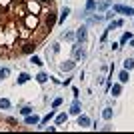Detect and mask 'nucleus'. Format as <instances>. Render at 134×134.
Segmentation results:
<instances>
[{"instance_id":"9d476101","label":"nucleus","mask_w":134,"mask_h":134,"mask_svg":"<svg viewBox=\"0 0 134 134\" xmlns=\"http://www.w3.org/2000/svg\"><path fill=\"white\" fill-rule=\"evenodd\" d=\"M70 112H74V114H78V112H80V108H78V104H74V106H72V110H70Z\"/></svg>"},{"instance_id":"423d86ee","label":"nucleus","mask_w":134,"mask_h":134,"mask_svg":"<svg viewBox=\"0 0 134 134\" xmlns=\"http://www.w3.org/2000/svg\"><path fill=\"white\" fill-rule=\"evenodd\" d=\"M80 124H82V126H88V118L82 116V118H80Z\"/></svg>"},{"instance_id":"f03ea898","label":"nucleus","mask_w":134,"mask_h":134,"mask_svg":"<svg viewBox=\"0 0 134 134\" xmlns=\"http://www.w3.org/2000/svg\"><path fill=\"white\" fill-rule=\"evenodd\" d=\"M8 106H10V102H8V100H0V108H8Z\"/></svg>"},{"instance_id":"7ed1b4c3","label":"nucleus","mask_w":134,"mask_h":134,"mask_svg":"<svg viewBox=\"0 0 134 134\" xmlns=\"http://www.w3.org/2000/svg\"><path fill=\"white\" fill-rule=\"evenodd\" d=\"M26 122L28 124H34V122H38V118H36V116H30V118H26Z\"/></svg>"},{"instance_id":"20e7f679","label":"nucleus","mask_w":134,"mask_h":134,"mask_svg":"<svg viewBox=\"0 0 134 134\" xmlns=\"http://www.w3.org/2000/svg\"><path fill=\"white\" fill-rule=\"evenodd\" d=\"M120 80H122V82H128V74L122 72V74H120Z\"/></svg>"},{"instance_id":"1a4fd4ad","label":"nucleus","mask_w":134,"mask_h":134,"mask_svg":"<svg viewBox=\"0 0 134 134\" xmlns=\"http://www.w3.org/2000/svg\"><path fill=\"white\" fill-rule=\"evenodd\" d=\"M26 80H28V74H22V76L18 78V82H26Z\"/></svg>"},{"instance_id":"0eeeda50","label":"nucleus","mask_w":134,"mask_h":134,"mask_svg":"<svg viewBox=\"0 0 134 134\" xmlns=\"http://www.w3.org/2000/svg\"><path fill=\"white\" fill-rule=\"evenodd\" d=\"M46 78H48L46 74H38V82H46Z\"/></svg>"},{"instance_id":"6e6552de","label":"nucleus","mask_w":134,"mask_h":134,"mask_svg":"<svg viewBox=\"0 0 134 134\" xmlns=\"http://www.w3.org/2000/svg\"><path fill=\"white\" fill-rule=\"evenodd\" d=\"M124 66H126V68H132L134 62H132V60H126V62H124Z\"/></svg>"},{"instance_id":"39448f33","label":"nucleus","mask_w":134,"mask_h":134,"mask_svg":"<svg viewBox=\"0 0 134 134\" xmlns=\"http://www.w3.org/2000/svg\"><path fill=\"white\" fill-rule=\"evenodd\" d=\"M112 94H114V96L120 94V86H114V88H112Z\"/></svg>"},{"instance_id":"f257e3e1","label":"nucleus","mask_w":134,"mask_h":134,"mask_svg":"<svg viewBox=\"0 0 134 134\" xmlns=\"http://www.w3.org/2000/svg\"><path fill=\"white\" fill-rule=\"evenodd\" d=\"M54 24V0H0V58L34 52Z\"/></svg>"}]
</instances>
